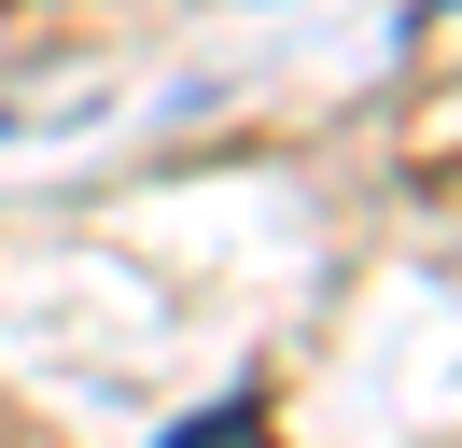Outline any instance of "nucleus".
<instances>
[{"instance_id": "nucleus-1", "label": "nucleus", "mask_w": 462, "mask_h": 448, "mask_svg": "<svg viewBox=\"0 0 462 448\" xmlns=\"http://www.w3.org/2000/svg\"><path fill=\"white\" fill-rule=\"evenodd\" d=\"M169 448H266V420H253V406H210V420H182Z\"/></svg>"}]
</instances>
